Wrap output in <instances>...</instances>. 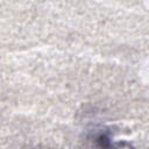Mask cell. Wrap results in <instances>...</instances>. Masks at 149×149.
Here are the masks:
<instances>
[{"instance_id":"obj_1","label":"cell","mask_w":149,"mask_h":149,"mask_svg":"<svg viewBox=\"0 0 149 149\" xmlns=\"http://www.w3.org/2000/svg\"><path fill=\"white\" fill-rule=\"evenodd\" d=\"M99 143H100V147L101 149H130V148H125L120 144H115V146H112L109 140L106 137V136H100L99 137Z\"/></svg>"}]
</instances>
